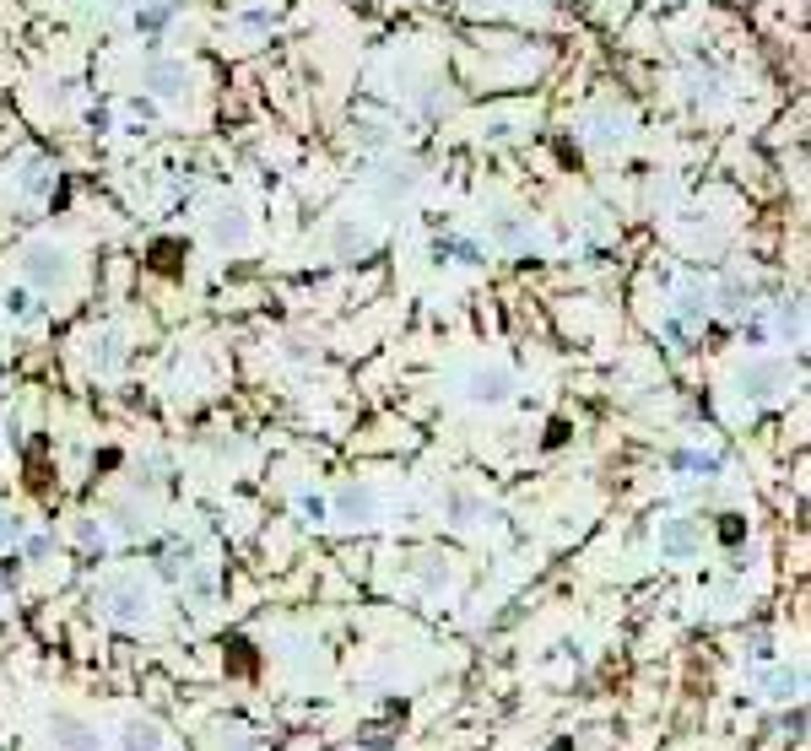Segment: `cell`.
Segmentation results:
<instances>
[{
	"mask_svg": "<svg viewBox=\"0 0 811 751\" xmlns=\"http://www.w3.org/2000/svg\"><path fill=\"white\" fill-rule=\"evenodd\" d=\"M92 611L109 627H152L157 589H152V579H141V573H109V579L92 589Z\"/></svg>",
	"mask_w": 811,
	"mask_h": 751,
	"instance_id": "cell-1",
	"label": "cell"
},
{
	"mask_svg": "<svg viewBox=\"0 0 811 751\" xmlns=\"http://www.w3.org/2000/svg\"><path fill=\"white\" fill-rule=\"evenodd\" d=\"M44 730H49V751H103V730L87 714H71V708H55Z\"/></svg>",
	"mask_w": 811,
	"mask_h": 751,
	"instance_id": "cell-2",
	"label": "cell"
},
{
	"mask_svg": "<svg viewBox=\"0 0 811 751\" xmlns=\"http://www.w3.org/2000/svg\"><path fill=\"white\" fill-rule=\"evenodd\" d=\"M752 692L763 697V703H801V692H806V670H801V665H790V660L763 665V670L752 676Z\"/></svg>",
	"mask_w": 811,
	"mask_h": 751,
	"instance_id": "cell-3",
	"label": "cell"
},
{
	"mask_svg": "<svg viewBox=\"0 0 811 751\" xmlns=\"http://www.w3.org/2000/svg\"><path fill=\"white\" fill-rule=\"evenodd\" d=\"M660 557L666 562H687V557H698L703 552V530L693 525V519H660Z\"/></svg>",
	"mask_w": 811,
	"mask_h": 751,
	"instance_id": "cell-4",
	"label": "cell"
},
{
	"mask_svg": "<svg viewBox=\"0 0 811 751\" xmlns=\"http://www.w3.org/2000/svg\"><path fill=\"white\" fill-rule=\"evenodd\" d=\"M22 271H28L33 287H44V292H55L71 281V265H65V254L60 249H49V244H33L28 249V260H22Z\"/></svg>",
	"mask_w": 811,
	"mask_h": 751,
	"instance_id": "cell-5",
	"label": "cell"
},
{
	"mask_svg": "<svg viewBox=\"0 0 811 751\" xmlns=\"http://www.w3.org/2000/svg\"><path fill=\"white\" fill-rule=\"evenodd\" d=\"M114 741H119V751H168V730L152 714H125Z\"/></svg>",
	"mask_w": 811,
	"mask_h": 751,
	"instance_id": "cell-6",
	"label": "cell"
},
{
	"mask_svg": "<svg viewBox=\"0 0 811 751\" xmlns=\"http://www.w3.org/2000/svg\"><path fill=\"white\" fill-rule=\"evenodd\" d=\"M336 519L341 525H374L379 519V498H374V487H341L336 492Z\"/></svg>",
	"mask_w": 811,
	"mask_h": 751,
	"instance_id": "cell-7",
	"label": "cell"
},
{
	"mask_svg": "<svg viewBox=\"0 0 811 751\" xmlns=\"http://www.w3.org/2000/svg\"><path fill=\"white\" fill-rule=\"evenodd\" d=\"M465 395L471 400H509L514 395V373L509 368H471L465 373Z\"/></svg>",
	"mask_w": 811,
	"mask_h": 751,
	"instance_id": "cell-8",
	"label": "cell"
},
{
	"mask_svg": "<svg viewBox=\"0 0 811 751\" xmlns=\"http://www.w3.org/2000/svg\"><path fill=\"white\" fill-rule=\"evenodd\" d=\"M779 384H784V368H779V362H763V368L741 373V395H747V400H768V395H779Z\"/></svg>",
	"mask_w": 811,
	"mask_h": 751,
	"instance_id": "cell-9",
	"label": "cell"
},
{
	"mask_svg": "<svg viewBox=\"0 0 811 751\" xmlns=\"http://www.w3.org/2000/svg\"><path fill=\"white\" fill-rule=\"evenodd\" d=\"M211 751H260V741L244 730V724H222V730L211 735Z\"/></svg>",
	"mask_w": 811,
	"mask_h": 751,
	"instance_id": "cell-10",
	"label": "cell"
},
{
	"mask_svg": "<svg viewBox=\"0 0 811 751\" xmlns=\"http://www.w3.org/2000/svg\"><path fill=\"white\" fill-rule=\"evenodd\" d=\"M779 335H784L790 346H801V303H784V308H779Z\"/></svg>",
	"mask_w": 811,
	"mask_h": 751,
	"instance_id": "cell-11",
	"label": "cell"
},
{
	"mask_svg": "<svg viewBox=\"0 0 811 751\" xmlns=\"http://www.w3.org/2000/svg\"><path fill=\"white\" fill-rule=\"evenodd\" d=\"M22 530H28V525H22L17 508H0V546H17V541H22Z\"/></svg>",
	"mask_w": 811,
	"mask_h": 751,
	"instance_id": "cell-12",
	"label": "cell"
},
{
	"mask_svg": "<svg viewBox=\"0 0 811 751\" xmlns=\"http://www.w3.org/2000/svg\"><path fill=\"white\" fill-rule=\"evenodd\" d=\"M6 303H11V314H22V319H28V314H33V298H28V292H11V298H6Z\"/></svg>",
	"mask_w": 811,
	"mask_h": 751,
	"instance_id": "cell-13",
	"label": "cell"
}]
</instances>
